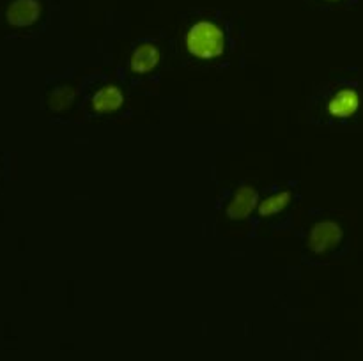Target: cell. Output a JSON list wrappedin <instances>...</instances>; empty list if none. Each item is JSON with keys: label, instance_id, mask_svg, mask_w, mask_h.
Wrapping results in <instances>:
<instances>
[{"label": "cell", "instance_id": "1", "mask_svg": "<svg viewBox=\"0 0 363 361\" xmlns=\"http://www.w3.org/2000/svg\"><path fill=\"white\" fill-rule=\"evenodd\" d=\"M186 48L197 59H216L223 52V32L213 21H199L188 30Z\"/></svg>", "mask_w": 363, "mask_h": 361}, {"label": "cell", "instance_id": "2", "mask_svg": "<svg viewBox=\"0 0 363 361\" xmlns=\"http://www.w3.org/2000/svg\"><path fill=\"white\" fill-rule=\"evenodd\" d=\"M342 239V229L335 222H319L312 227L311 236H308V248L314 253H326L333 250Z\"/></svg>", "mask_w": 363, "mask_h": 361}, {"label": "cell", "instance_id": "3", "mask_svg": "<svg viewBox=\"0 0 363 361\" xmlns=\"http://www.w3.org/2000/svg\"><path fill=\"white\" fill-rule=\"evenodd\" d=\"M362 105V96L360 92L354 91V88L346 87V88H340L339 92L330 98L328 101V113L335 119H350L353 117L354 113L360 110Z\"/></svg>", "mask_w": 363, "mask_h": 361}, {"label": "cell", "instance_id": "4", "mask_svg": "<svg viewBox=\"0 0 363 361\" xmlns=\"http://www.w3.org/2000/svg\"><path fill=\"white\" fill-rule=\"evenodd\" d=\"M41 13L38 0H14L6 11V18L13 27H28Z\"/></svg>", "mask_w": 363, "mask_h": 361}, {"label": "cell", "instance_id": "5", "mask_svg": "<svg viewBox=\"0 0 363 361\" xmlns=\"http://www.w3.org/2000/svg\"><path fill=\"white\" fill-rule=\"evenodd\" d=\"M255 204H257V191L252 186H241L230 200L227 214L233 219H243L254 211Z\"/></svg>", "mask_w": 363, "mask_h": 361}, {"label": "cell", "instance_id": "6", "mask_svg": "<svg viewBox=\"0 0 363 361\" xmlns=\"http://www.w3.org/2000/svg\"><path fill=\"white\" fill-rule=\"evenodd\" d=\"M160 62V52L155 45H149V42H144V45L137 46L131 53L130 59V67L133 73L144 74L149 73V71L155 69Z\"/></svg>", "mask_w": 363, "mask_h": 361}, {"label": "cell", "instance_id": "7", "mask_svg": "<svg viewBox=\"0 0 363 361\" xmlns=\"http://www.w3.org/2000/svg\"><path fill=\"white\" fill-rule=\"evenodd\" d=\"M124 98L123 92L117 87H103L101 91L96 92L94 98H92V108L98 113H108L116 112L117 108H121Z\"/></svg>", "mask_w": 363, "mask_h": 361}, {"label": "cell", "instance_id": "8", "mask_svg": "<svg viewBox=\"0 0 363 361\" xmlns=\"http://www.w3.org/2000/svg\"><path fill=\"white\" fill-rule=\"evenodd\" d=\"M291 202V191H280V193L272 195V197L264 198L259 205V214L261 216H273L277 212L282 211L287 204Z\"/></svg>", "mask_w": 363, "mask_h": 361}, {"label": "cell", "instance_id": "9", "mask_svg": "<svg viewBox=\"0 0 363 361\" xmlns=\"http://www.w3.org/2000/svg\"><path fill=\"white\" fill-rule=\"evenodd\" d=\"M73 98H74L73 88L59 87L52 92V96H50V106H52L53 110H57V112H60V110H64L66 106L71 105Z\"/></svg>", "mask_w": 363, "mask_h": 361}, {"label": "cell", "instance_id": "10", "mask_svg": "<svg viewBox=\"0 0 363 361\" xmlns=\"http://www.w3.org/2000/svg\"><path fill=\"white\" fill-rule=\"evenodd\" d=\"M330 2H337V0H330Z\"/></svg>", "mask_w": 363, "mask_h": 361}]
</instances>
